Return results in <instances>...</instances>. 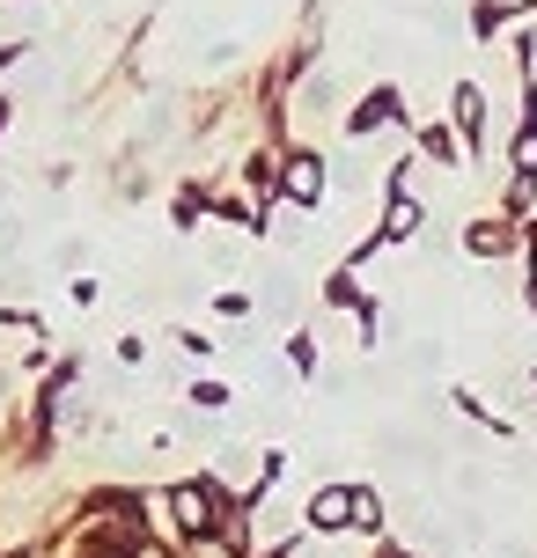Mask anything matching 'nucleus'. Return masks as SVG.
<instances>
[{"label":"nucleus","mask_w":537,"mask_h":558,"mask_svg":"<svg viewBox=\"0 0 537 558\" xmlns=\"http://www.w3.org/2000/svg\"><path fill=\"white\" fill-rule=\"evenodd\" d=\"M287 192H295V198H317V192H324V169L295 162V169H287Z\"/></svg>","instance_id":"1"}]
</instances>
